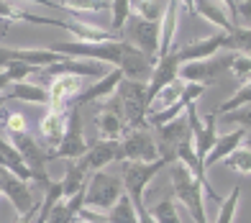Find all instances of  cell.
Returning <instances> with one entry per match:
<instances>
[{"label": "cell", "instance_id": "6da1fadb", "mask_svg": "<svg viewBox=\"0 0 251 223\" xmlns=\"http://www.w3.org/2000/svg\"><path fill=\"white\" fill-rule=\"evenodd\" d=\"M164 167H169V162L164 157H159L154 162H126L123 164V193L128 195V200L133 203L139 221L149 216V208L144 203L146 187H149V182L164 170Z\"/></svg>", "mask_w": 251, "mask_h": 223}, {"label": "cell", "instance_id": "7a4b0ae2", "mask_svg": "<svg viewBox=\"0 0 251 223\" xmlns=\"http://www.w3.org/2000/svg\"><path fill=\"white\" fill-rule=\"evenodd\" d=\"M116 98L121 100L123 108V121L126 131L131 128H149L146 126V113H149V103H146V82L141 80H121Z\"/></svg>", "mask_w": 251, "mask_h": 223}, {"label": "cell", "instance_id": "3957f363", "mask_svg": "<svg viewBox=\"0 0 251 223\" xmlns=\"http://www.w3.org/2000/svg\"><path fill=\"white\" fill-rule=\"evenodd\" d=\"M123 195V182L116 174L108 172H93L87 177L85 185V208L98 210V213H108V210L118 203V198Z\"/></svg>", "mask_w": 251, "mask_h": 223}, {"label": "cell", "instance_id": "277c9868", "mask_svg": "<svg viewBox=\"0 0 251 223\" xmlns=\"http://www.w3.org/2000/svg\"><path fill=\"white\" fill-rule=\"evenodd\" d=\"M10 144H13V147L18 149V154L24 157L28 172H31V180L36 182L41 190H47V187L54 182L49 177V172H47V164L51 162L49 151L44 149L39 141H33L28 133H16V136H10Z\"/></svg>", "mask_w": 251, "mask_h": 223}, {"label": "cell", "instance_id": "5b68a950", "mask_svg": "<svg viewBox=\"0 0 251 223\" xmlns=\"http://www.w3.org/2000/svg\"><path fill=\"white\" fill-rule=\"evenodd\" d=\"M90 144L85 141V133H82V108L72 105L67 110V128H64V136L59 141V147L54 151H49L51 159H82L85 151H87Z\"/></svg>", "mask_w": 251, "mask_h": 223}, {"label": "cell", "instance_id": "8992f818", "mask_svg": "<svg viewBox=\"0 0 251 223\" xmlns=\"http://www.w3.org/2000/svg\"><path fill=\"white\" fill-rule=\"evenodd\" d=\"M231 64V51H218L210 59H198V62H187L179 67L177 80L182 82H198V85H215L221 80V74L228 72Z\"/></svg>", "mask_w": 251, "mask_h": 223}, {"label": "cell", "instance_id": "52a82bcc", "mask_svg": "<svg viewBox=\"0 0 251 223\" xmlns=\"http://www.w3.org/2000/svg\"><path fill=\"white\" fill-rule=\"evenodd\" d=\"M185 116H187V124H190L192 144H195V154H198V159L202 164V159L208 157V151L213 149L215 139H218V131H215V126H218V116H215V113L205 116V124H202V118L198 113V105L195 103L185 108Z\"/></svg>", "mask_w": 251, "mask_h": 223}, {"label": "cell", "instance_id": "ba28073f", "mask_svg": "<svg viewBox=\"0 0 251 223\" xmlns=\"http://www.w3.org/2000/svg\"><path fill=\"white\" fill-rule=\"evenodd\" d=\"M154 159H159V149L149 128H131L123 133L121 162H154Z\"/></svg>", "mask_w": 251, "mask_h": 223}, {"label": "cell", "instance_id": "9c48e42d", "mask_svg": "<svg viewBox=\"0 0 251 223\" xmlns=\"http://www.w3.org/2000/svg\"><path fill=\"white\" fill-rule=\"evenodd\" d=\"M156 136H159V139H156L159 157H164L169 164H175V162H177V147H179L182 141L192 139L187 116L182 113L179 118L169 121V124H164V126H159V128H156Z\"/></svg>", "mask_w": 251, "mask_h": 223}, {"label": "cell", "instance_id": "30bf717a", "mask_svg": "<svg viewBox=\"0 0 251 223\" xmlns=\"http://www.w3.org/2000/svg\"><path fill=\"white\" fill-rule=\"evenodd\" d=\"M0 193H3L10 205L16 208V213H28V210L36 205V198H33L28 182H24L21 177H16L10 170H5V167H0Z\"/></svg>", "mask_w": 251, "mask_h": 223}, {"label": "cell", "instance_id": "8fae6325", "mask_svg": "<svg viewBox=\"0 0 251 223\" xmlns=\"http://www.w3.org/2000/svg\"><path fill=\"white\" fill-rule=\"evenodd\" d=\"M179 67H182V62L177 59V54H175V51H169L164 59H159V62L154 64V70H151V74H149V80H146V103H149V110H151L154 98L162 93L167 85H172V82L177 80Z\"/></svg>", "mask_w": 251, "mask_h": 223}, {"label": "cell", "instance_id": "7c38bea8", "mask_svg": "<svg viewBox=\"0 0 251 223\" xmlns=\"http://www.w3.org/2000/svg\"><path fill=\"white\" fill-rule=\"evenodd\" d=\"M95 126L102 133V139L121 141V133H126V121H123V108L118 98H110L108 103L98 105L95 110Z\"/></svg>", "mask_w": 251, "mask_h": 223}, {"label": "cell", "instance_id": "4fadbf2b", "mask_svg": "<svg viewBox=\"0 0 251 223\" xmlns=\"http://www.w3.org/2000/svg\"><path fill=\"white\" fill-rule=\"evenodd\" d=\"M131 44L151 64H156V54H159V21H144V18H139L136 24H131Z\"/></svg>", "mask_w": 251, "mask_h": 223}, {"label": "cell", "instance_id": "5bb4252c", "mask_svg": "<svg viewBox=\"0 0 251 223\" xmlns=\"http://www.w3.org/2000/svg\"><path fill=\"white\" fill-rule=\"evenodd\" d=\"M47 90H49V108L70 110L75 105V98L85 87H82V77H54Z\"/></svg>", "mask_w": 251, "mask_h": 223}, {"label": "cell", "instance_id": "9a60e30c", "mask_svg": "<svg viewBox=\"0 0 251 223\" xmlns=\"http://www.w3.org/2000/svg\"><path fill=\"white\" fill-rule=\"evenodd\" d=\"M79 162L85 164L87 172H100L102 167H108L110 162H121V141H113V139L93 141Z\"/></svg>", "mask_w": 251, "mask_h": 223}, {"label": "cell", "instance_id": "2e32d148", "mask_svg": "<svg viewBox=\"0 0 251 223\" xmlns=\"http://www.w3.org/2000/svg\"><path fill=\"white\" fill-rule=\"evenodd\" d=\"M218 51H226V33H215V36H208V39H198V41L187 44V47L175 49L177 59L182 64L198 62V59H210Z\"/></svg>", "mask_w": 251, "mask_h": 223}, {"label": "cell", "instance_id": "e0dca14e", "mask_svg": "<svg viewBox=\"0 0 251 223\" xmlns=\"http://www.w3.org/2000/svg\"><path fill=\"white\" fill-rule=\"evenodd\" d=\"M64 128H67V110H54L47 108V113L41 116L39 121V133H41V147L47 151H54L59 147V141L64 136Z\"/></svg>", "mask_w": 251, "mask_h": 223}, {"label": "cell", "instance_id": "ac0fdd59", "mask_svg": "<svg viewBox=\"0 0 251 223\" xmlns=\"http://www.w3.org/2000/svg\"><path fill=\"white\" fill-rule=\"evenodd\" d=\"M121 80H123V72L118 70V67H113V70H110L105 77H100L98 82H93L90 87H85V90L75 98V105H77V108H82V105H87V103H95V100L110 98L113 93L118 90Z\"/></svg>", "mask_w": 251, "mask_h": 223}, {"label": "cell", "instance_id": "d6986e66", "mask_svg": "<svg viewBox=\"0 0 251 223\" xmlns=\"http://www.w3.org/2000/svg\"><path fill=\"white\" fill-rule=\"evenodd\" d=\"M244 136H246V131H241V128H233L231 133H223V136H218V139H215V144H213V149L208 151V157L202 159V170L208 172L213 164L223 162L231 151H236L238 147H241Z\"/></svg>", "mask_w": 251, "mask_h": 223}, {"label": "cell", "instance_id": "ffe728a7", "mask_svg": "<svg viewBox=\"0 0 251 223\" xmlns=\"http://www.w3.org/2000/svg\"><path fill=\"white\" fill-rule=\"evenodd\" d=\"M3 95H5V100H24V103L49 108V90L36 82H13L8 87V93H3Z\"/></svg>", "mask_w": 251, "mask_h": 223}, {"label": "cell", "instance_id": "44dd1931", "mask_svg": "<svg viewBox=\"0 0 251 223\" xmlns=\"http://www.w3.org/2000/svg\"><path fill=\"white\" fill-rule=\"evenodd\" d=\"M195 16H202L205 21H210L213 26L223 28V33H231L236 28L231 16H228V10L218 3V0H195Z\"/></svg>", "mask_w": 251, "mask_h": 223}, {"label": "cell", "instance_id": "7402d4cb", "mask_svg": "<svg viewBox=\"0 0 251 223\" xmlns=\"http://www.w3.org/2000/svg\"><path fill=\"white\" fill-rule=\"evenodd\" d=\"M82 208H85V190H79L72 198L59 200V203L54 205V210H51V216H49L47 223H75Z\"/></svg>", "mask_w": 251, "mask_h": 223}, {"label": "cell", "instance_id": "603a6c76", "mask_svg": "<svg viewBox=\"0 0 251 223\" xmlns=\"http://www.w3.org/2000/svg\"><path fill=\"white\" fill-rule=\"evenodd\" d=\"M87 170H85V164L79 162V159H70L64 167V177H62V193L64 198H72L75 193L79 190H85V185H87Z\"/></svg>", "mask_w": 251, "mask_h": 223}, {"label": "cell", "instance_id": "cb8c5ba5", "mask_svg": "<svg viewBox=\"0 0 251 223\" xmlns=\"http://www.w3.org/2000/svg\"><path fill=\"white\" fill-rule=\"evenodd\" d=\"M105 216V221L108 223H139V216H136V208H133V203L128 200V195H121L118 198V203L113 205L108 213H102Z\"/></svg>", "mask_w": 251, "mask_h": 223}, {"label": "cell", "instance_id": "d4e9b609", "mask_svg": "<svg viewBox=\"0 0 251 223\" xmlns=\"http://www.w3.org/2000/svg\"><path fill=\"white\" fill-rule=\"evenodd\" d=\"M185 103L182 100H177L175 105H169V108H162V110H149L146 113V126L149 128H159V126H164V124H169V121H175V118H179L182 113H185Z\"/></svg>", "mask_w": 251, "mask_h": 223}, {"label": "cell", "instance_id": "484cf974", "mask_svg": "<svg viewBox=\"0 0 251 223\" xmlns=\"http://www.w3.org/2000/svg\"><path fill=\"white\" fill-rule=\"evenodd\" d=\"M110 31L113 33H121L123 26L128 24V18H131V0H110Z\"/></svg>", "mask_w": 251, "mask_h": 223}, {"label": "cell", "instance_id": "4316f807", "mask_svg": "<svg viewBox=\"0 0 251 223\" xmlns=\"http://www.w3.org/2000/svg\"><path fill=\"white\" fill-rule=\"evenodd\" d=\"M226 126H233V128H241V131H251V103L249 105H241L236 110H228V113L218 116Z\"/></svg>", "mask_w": 251, "mask_h": 223}, {"label": "cell", "instance_id": "83f0119b", "mask_svg": "<svg viewBox=\"0 0 251 223\" xmlns=\"http://www.w3.org/2000/svg\"><path fill=\"white\" fill-rule=\"evenodd\" d=\"M131 13L144 21H159L162 18V3L159 0H131Z\"/></svg>", "mask_w": 251, "mask_h": 223}, {"label": "cell", "instance_id": "f1b7e54d", "mask_svg": "<svg viewBox=\"0 0 251 223\" xmlns=\"http://www.w3.org/2000/svg\"><path fill=\"white\" fill-rule=\"evenodd\" d=\"M149 216H151L156 223H182L175 200H162V203H156V205L149 210Z\"/></svg>", "mask_w": 251, "mask_h": 223}, {"label": "cell", "instance_id": "f546056e", "mask_svg": "<svg viewBox=\"0 0 251 223\" xmlns=\"http://www.w3.org/2000/svg\"><path fill=\"white\" fill-rule=\"evenodd\" d=\"M238 200H241V185H233L231 195L223 198V203H221V213H218V218H215V223H233L236 208H238Z\"/></svg>", "mask_w": 251, "mask_h": 223}, {"label": "cell", "instance_id": "4dcf8cb0", "mask_svg": "<svg viewBox=\"0 0 251 223\" xmlns=\"http://www.w3.org/2000/svg\"><path fill=\"white\" fill-rule=\"evenodd\" d=\"M228 70H231L241 82H249L251 80V54L231 51V64H228Z\"/></svg>", "mask_w": 251, "mask_h": 223}, {"label": "cell", "instance_id": "1f68e13d", "mask_svg": "<svg viewBox=\"0 0 251 223\" xmlns=\"http://www.w3.org/2000/svg\"><path fill=\"white\" fill-rule=\"evenodd\" d=\"M249 103H251V80H249L244 87H238V90L233 93V98H231V100L221 103V108L215 110V116H223V113H228V110H236V108L249 105Z\"/></svg>", "mask_w": 251, "mask_h": 223}, {"label": "cell", "instance_id": "d6a6232c", "mask_svg": "<svg viewBox=\"0 0 251 223\" xmlns=\"http://www.w3.org/2000/svg\"><path fill=\"white\" fill-rule=\"evenodd\" d=\"M223 162H226L228 170H236V172H241V174L251 172V151H249V149H241V147H238L236 151L228 154Z\"/></svg>", "mask_w": 251, "mask_h": 223}, {"label": "cell", "instance_id": "836d02e7", "mask_svg": "<svg viewBox=\"0 0 251 223\" xmlns=\"http://www.w3.org/2000/svg\"><path fill=\"white\" fill-rule=\"evenodd\" d=\"M182 85H185L182 80H175L172 85H167L164 90H162V93H159V95L154 98V103H159V108H156V110H162V108H169V105H175L177 100H179V95H182ZM154 103H151V105H154Z\"/></svg>", "mask_w": 251, "mask_h": 223}, {"label": "cell", "instance_id": "e575fe53", "mask_svg": "<svg viewBox=\"0 0 251 223\" xmlns=\"http://www.w3.org/2000/svg\"><path fill=\"white\" fill-rule=\"evenodd\" d=\"M3 116V128H5V133L8 136H16V133H26V118H24V113H0Z\"/></svg>", "mask_w": 251, "mask_h": 223}, {"label": "cell", "instance_id": "d590c367", "mask_svg": "<svg viewBox=\"0 0 251 223\" xmlns=\"http://www.w3.org/2000/svg\"><path fill=\"white\" fill-rule=\"evenodd\" d=\"M205 95V85H198V82H185L182 85V95H179V100L185 105H192L198 98H202Z\"/></svg>", "mask_w": 251, "mask_h": 223}, {"label": "cell", "instance_id": "8d00e7d4", "mask_svg": "<svg viewBox=\"0 0 251 223\" xmlns=\"http://www.w3.org/2000/svg\"><path fill=\"white\" fill-rule=\"evenodd\" d=\"M218 3L228 10V16H231V21H233V26H241V24H238V21H241V18H238V8H236V0H218Z\"/></svg>", "mask_w": 251, "mask_h": 223}, {"label": "cell", "instance_id": "74e56055", "mask_svg": "<svg viewBox=\"0 0 251 223\" xmlns=\"http://www.w3.org/2000/svg\"><path fill=\"white\" fill-rule=\"evenodd\" d=\"M39 208H41V203H36V205H33L31 210H28V213H21L13 223H36V216H39Z\"/></svg>", "mask_w": 251, "mask_h": 223}, {"label": "cell", "instance_id": "f35d334b", "mask_svg": "<svg viewBox=\"0 0 251 223\" xmlns=\"http://www.w3.org/2000/svg\"><path fill=\"white\" fill-rule=\"evenodd\" d=\"M238 18H251V0H236Z\"/></svg>", "mask_w": 251, "mask_h": 223}, {"label": "cell", "instance_id": "ab89813d", "mask_svg": "<svg viewBox=\"0 0 251 223\" xmlns=\"http://www.w3.org/2000/svg\"><path fill=\"white\" fill-rule=\"evenodd\" d=\"M21 3H36V5H47V8H54V10H64V13H70L67 8H62V3H51V0H21ZM72 16V13H70Z\"/></svg>", "mask_w": 251, "mask_h": 223}, {"label": "cell", "instance_id": "60d3db41", "mask_svg": "<svg viewBox=\"0 0 251 223\" xmlns=\"http://www.w3.org/2000/svg\"><path fill=\"white\" fill-rule=\"evenodd\" d=\"M10 85H13V74H10L8 70H3V72H0V95H3Z\"/></svg>", "mask_w": 251, "mask_h": 223}, {"label": "cell", "instance_id": "b9f144b4", "mask_svg": "<svg viewBox=\"0 0 251 223\" xmlns=\"http://www.w3.org/2000/svg\"><path fill=\"white\" fill-rule=\"evenodd\" d=\"M179 3V10H182V16H195V0H177Z\"/></svg>", "mask_w": 251, "mask_h": 223}, {"label": "cell", "instance_id": "7bdbcfd3", "mask_svg": "<svg viewBox=\"0 0 251 223\" xmlns=\"http://www.w3.org/2000/svg\"><path fill=\"white\" fill-rule=\"evenodd\" d=\"M8 28H10V21H5V18H0V39L8 33Z\"/></svg>", "mask_w": 251, "mask_h": 223}, {"label": "cell", "instance_id": "ee69618b", "mask_svg": "<svg viewBox=\"0 0 251 223\" xmlns=\"http://www.w3.org/2000/svg\"><path fill=\"white\" fill-rule=\"evenodd\" d=\"M8 103V100H5V95H0V113H3V105Z\"/></svg>", "mask_w": 251, "mask_h": 223}, {"label": "cell", "instance_id": "f6af8a7d", "mask_svg": "<svg viewBox=\"0 0 251 223\" xmlns=\"http://www.w3.org/2000/svg\"><path fill=\"white\" fill-rule=\"evenodd\" d=\"M75 223H87V221H82V218H77V221H75Z\"/></svg>", "mask_w": 251, "mask_h": 223}]
</instances>
